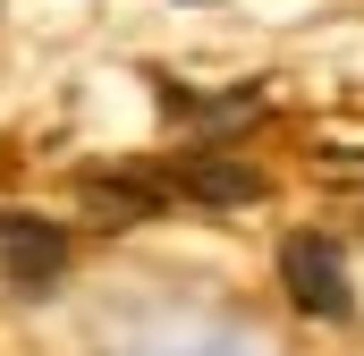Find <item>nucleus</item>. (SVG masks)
<instances>
[{
  "label": "nucleus",
  "instance_id": "nucleus-4",
  "mask_svg": "<svg viewBox=\"0 0 364 356\" xmlns=\"http://www.w3.org/2000/svg\"><path fill=\"white\" fill-rule=\"evenodd\" d=\"M186 127H246L255 119V93H212V102H178Z\"/></svg>",
  "mask_w": 364,
  "mask_h": 356
},
{
  "label": "nucleus",
  "instance_id": "nucleus-3",
  "mask_svg": "<svg viewBox=\"0 0 364 356\" xmlns=\"http://www.w3.org/2000/svg\"><path fill=\"white\" fill-rule=\"evenodd\" d=\"M68 271V229L60 221H43V212H0V280L9 288H51Z\"/></svg>",
  "mask_w": 364,
  "mask_h": 356
},
{
  "label": "nucleus",
  "instance_id": "nucleus-2",
  "mask_svg": "<svg viewBox=\"0 0 364 356\" xmlns=\"http://www.w3.org/2000/svg\"><path fill=\"white\" fill-rule=\"evenodd\" d=\"M279 288L296 297V314H322V323H348L356 314V280H348V255L314 229L279 238Z\"/></svg>",
  "mask_w": 364,
  "mask_h": 356
},
{
  "label": "nucleus",
  "instance_id": "nucleus-1",
  "mask_svg": "<svg viewBox=\"0 0 364 356\" xmlns=\"http://www.w3.org/2000/svg\"><path fill=\"white\" fill-rule=\"evenodd\" d=\"M144 178L153 204H203V212H246L263 204V170L255 162H229V153H195V162H127Z\"/></svg>",
  "mask_w": 364,
  "mask_h": 356
}]
</instances>
